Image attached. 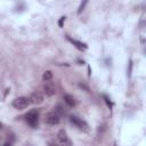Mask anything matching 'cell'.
Wrapping results in <instances>:
<instances>
[{
  "label": "cell",
  "mask_w": 146,
  "mask_h": 146,
  "mask_svg": "<svg viewBox=\"0 0 146 146\" xmlns=\"http://www.w3.org/2000/svg\"><path fill=\"white\" fill-rule=\"evenodd\" d=\"M42 79H43V81H46V82L50 81V80L52 79V72H51V71H44V72H43V75H42Z\"/></svg>",
  "instance_id": "obj_10"
},
{
  "label": "cell",
  "mask_w": 146,
  "mask_h": 146,
  "mask_svg": "<svg viewBox=\"0 0 146 146\" xmlns=\"http://www.w3.org/2000/svg\"><path fill=\"white\" fill-rule=\"evenodd\" d=\"M3 146H11V144L10 143H6V144H3Z\"/></svg>",
  "instance_id": "obj_14"
},
{
  "label": "cell",
  "mask_w": 146,
  "mask_h": 146,
  "mask_svg": "<svg viewBox=\"0 0 146 146\" xmlns=\"http://www.w3.org/2000/svg\"><path fill=\"white\" fill-rule=\"evenodd\" d=\"M67 40L70 41V42H72L79 50H84V49H87L88 47H87V44L86 43H83V42H80V41H78V40H74V39H72V38H70V36H67Z\"/></svg>",
  "instance_id": "obj_8"
},
{
  "label": "cell",
  "mask_w": 146,
  "mask_h": 146,
  "mask_svg": "<svg viewBox=\"0 0 146 146\" xmlns=\"http://www.w3.org/2000/svg\"><path fill=\"white\" fill-rule=\"evenodd\" d=\"M57 139H58V141H59V144H60L62 146H72V141H71V139L68 138L66 131L63 130V129L58 131Z\"/></svg>",
  "instance_id": "obj_4"
},
{
  "label": "cell",
  "mask_w": 146,
  "mask_h": 146,
  "mask_svg": "<svg viewBox=\"0 0 146 146\" xmlns=\"http://www.w3.org/2000/svg\"><path fill=\"white\" fill-rule=\"evenodd\" d=\"M29 105H30V99L26 98V97H18V98L13 100V106L16 110H19V111L26 108Z\"/></svg>",
  "instance_id": "obj_3"
},
{
  "label": "cell",
  "mask_w": 146,
  "mask_h": 146,
  "mask_svg": "<svg viewBox=\"0 0 146 146\" xmlns=\"http://www.w3.org/2000/svg\"><path fill=\"white\" fill-rule=\"evenodd\" d=\"M25 120L32 128H36L38 123H39V112H38V110H32V111L27 112V114L25 115Z\"/></svg>",
  "instance_id": "obj_1"
},
{
  "label": "cell",
  "mask_w": 146,
  "mask_h": 146,
  "mask_svg": "<svg viewBox=\"0 0 146 146\" xmlns=\"http://www.w3.org/2000/svg\"><path fill=\"white\" fill-rule=\"evenodd\" d=\"M43 92H44V95L47 97H52L56 94V88H55L54 83L52 82H49V81L46 82L43 84Z\"/></svg>",
  "instance_id": "obj_6"
},
{
  "label": "cell",
  "mask_w": 146,
  "mask_h": 146,
  "mask_svg": "<svg viewBox=\"0 0 146 146\" xmlns=\"http://www.w3.org/2000/svg\"><path fill=\"white\" fill-rule=\"evenodd\" d=\"M104 99H105V102H106V104H107V106H108V107L111 108V107H112V103L110 102V99H108V98H107L106 96H104Z\"/></svg>",
  "instance_id": "obj_12"
},
{
  "label": "cell",
  "mask_w": 146,
  "mask_h": 146,
  "mask_svg": "<svg viewBox=\"0 0 146 146\" xmlns=\"http://www.w3.org/2000/svg\"><path fill=\"white\" fill-rule=\"evenodd\" d=\"M70 121H71V123L72 124H74L79 130H81V131H84V132H87L88 130H89V125H88V123L84 121V120H82V119H80V117H78V116H71L70 117Z\"/></svg>",
  "instance_id": "obj_2"
},
{
  "label": "cell",
  "mask_w": 146,
  "mask_h": 146,
  "mask_svg": "<svg viewBox=\"0 0 146 146\" xmlns=\"http://www.w3.org/2000/svg\"><path fill=\"white\" fill-rule=\"evenodd\" d=\"M0 129H2V123L0 122Z\"/></svg>",
  "instance_id": "obj_15"
},
{
  "label": "cell",
  "mask_w": 146,
  "mask_h": 146,
  "mask_svg": "<svg viewBox=\"0 0 146 146\" xmlns=\"http://www.w3.org/2000/svg\"><path fill=\"white\" fill-rule=\"evenodd\" d=\"M44 121H46V123H48L50 125H56V124L59 123V114L57 112H55V111L50 112V113L46 114Z\"/></svg>",
  "instance_id": "obj_5"
},
{
  "label": "cell",
  "mask_w": 146,
  "mask_h": 146,
  "mask_svg": "<svg viewBox=\"0 0 146 146\" xmlns=\"http://www.w3.org/2000/svg\"><path fill=\"white\" fill-rule=\"evenodd\" d=\"M87 3H88V1H83V2L80 5V7H79V9H78V14H80V13L84 9V7H86V5H87Z\"/></svg>",
  "instance_id": "obj_11"
},
{
  "label": "cell",
  "mask_w": 146,
  "mask_h": 146,
  "mask_svg": "<svg viewBox=\"0 0 146 146\" xmlns=\"http://www.w3.org/2000/svg\"><path fill=\"white\" fill-rule=\"evenodd\" d=\"M30 103L32 104H35V105H39V104H42L43 103V96L40 91H34L31 94V97H30Z\"/></svg>",
  "instance_id": "obj_7"
},
{
  "label": "cell",
  "mask_w": 146,
  "mask_h": 146,
  "mask_svg": "<svg viewBox=\"0 0 146 146\" xmlns=\"http://www.w3.org/2000/svg\"><path fill=\"white\" fill-rule=\"evenodd\" d=\"M49 146H57V145H55V144H50Z\"/></svg>",
  "instance_id": "obj_16"
},
{
  "label": "cell",
  "mask_w": 146,
  "mask_h": 146,
  "mask_svg": "<svg viewBox=\"0 0 146 146\" xmlns=\"http://www.w3.org/2000/svg\"><path fill=\"white\" fill-rule=\"evenodd\" d=\"M64 102H65V104H66L67 106H70V107H73V106H75V104H76L75 98H74L72 95H68V94L64 95Z\"/></svg>",
  "instance_id": "obj_9"
},
{
  "label": "cell",
  "mask_w": 146,
  "mask_h": 146,
  "mask_svg": "<svg viewBox=\"0 0 146 146\" xmlns=\"http://www.w3.org/2000/svg\"><path fill=\"white\" fill-rule=\"evenodd\" d=\"M64 21H65V16H62L60 17V19H59V22H58V25L62 27L63 26V23H64Z\"/></svg>",
  "instance_id": "obj_13"
}]
</instances>
